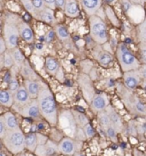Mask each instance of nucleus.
<instances>
[{"instance_id": "nucleus-1", "label": "nucleus", "mask_w": 146, "mask_h": 156, "mask_svg": "<svg viewBox=\"0 0 146 156\" xmlns=\"http://www.w3.org/2000/svg\"><path fill=\"white\" fill-rule=\"evenodd\" d=\"M41 116L51 125L58 124L59 112L57 109L55 98L51 90L45 85L41 86L40 93L37 97Z\"/></svg>"}, {"instance_id": "nucleus-2", "label": "nucleus", "mask_w": 146, "mask_h": 156, "mask_svg": "<svg viewBox=\"0 0 146 156\" xmlns=\"http://www.w3.org/2000/svg\"><path fill=\"white\" fill-rule=\"evenodd\" d=\"M14 15H10L6 16L4 25H3V38L5 40L7 49L11 50L13 48H17L18 41L20 38L18 24L19 22L14 19Z\"/></svg>"}, {"instance_id": "nucleus-3", "label": "nucleus", "mask_w": 146, "mask_h": 156, "mask_svg": "<svg viewBox=\"0 0 146 156\" xmlns=\"http://www.w3.org/2000/svg\"><path fill=\"white\" fill-rule=\"evenodd\" d=\"M115 53L116 58L123 72L138 70L140 67L141 63L139 60L131 53V51L127 48L126 43H119Z\"/></svg>"}, {"instance_id": "nucleus-4", "label": "nucleus", "mask_w": 146, "mask_h": 156, "mask_svg": "<svg viewBox=\"0 0 146 156\" xmlns=\"http://www.w3.org/2000/svg\"><path fill=\"white\" fill-rule=\"evenodd\" d=\"M2 141L5 147L13 154H18L26 148L25 135L20 128L7 130Z\"/></svg>"}, {"instance_id": "nucleus-5", "label": "nucleus", "mask_w": 146, "mask_h": 156, "mask_svg": "<svg viewBox=\"0 0 146 156\" xmlns=\"http://www.w3.org/2000/svg\"><path fill=\"white\" fill-rule=\"evenodd\" d=\"M90 35L96 44L103 45L108 41V34L106 23L101 17L97 15L90 16L89 17Z\"/></svg>"}, {"instance_id": "nucleus-6", "label": "nucleus", "mask_w": 146, "mask_h": 156, "mask_svg": "<svg viewBox=\"0 0 146 156\" xmlns=\"http://www.w3.org/2000/svg\"><path fill=\"white\" fill-rule=\"evenodd\" d=\"M58 125L66 136L75 139L76 133L78 127L76 123L71 110H64L61 111L60 113H59Z\"/></svg>"}, {"instance_id": "nucleus-7", "label": "nucleus", "mask_w": 146, "mask_h": 156, "mask_svg": "<svg viewBox=\"0 0 146 156\" xmlns=\"http://www.w3.org/2000/svg\"><path fill=\"white\" fill-rule=\"evenodd\" d=\"M122 9L131 23L138 25L145 20V11L144 6L132 4L130 0H121Z\"/></svg>"}, {"instance_id": "nucleus-8", "label": "nucleus", "mask_w": 146, "mask_h": 156, "mask_svg": "<svg viewBox=\"0 0 146 156\" xmlns=\"http://www.w3.org/2000/svg\"><path fill=\"white\" fill-rule=\"evenodd\" d=\"M82 143L83 141H76L73 138L66 136L65 138H62L58 144L59 151L64 155H74L76 153L80 151Z\"/></svg>"}, {"instance_id": "nucleus-9", "label": "nucleus", "mask_w": 146, "mask_h": 156, "mask_svg": "<svg viewBox=\"0 0 146 156\" xmlns=\"http://www.w3.org/2000/svg\"><path fill=\"white\" fill-rule=\"evenodd\" d=\"M78 85L80 86L83 95L85 100L90 104L93 98L95 97V88L93 86V82L91 78L86 73H80L78 76Z\"/></svg>"}, {"instance_id": "nucleus-10", "label": "nucleus", "mask_w": 146, "mask_h": 156, "mask_svg": "<svg viewBox=\"0 0 146 156\" xmlns=\"http://www.w3.org/2000/svg\"><path fill=\"white\" fill-rule=\"evenodd\" d=\"M92 55H93V57L97 61V62L103 67H108L114 61L113 55L109 52L104 50L102 46L99 44L94 47Z\"/></svg>"}, {"instance_id": "nucleus-11", "label": "nucleus", "mask_w": 146, "mask_h": 156, "mask_svg": "<svg viewBox=\"0 0 146 156\" xmlns=\"http://www.w3.org/2000/svg\"><path fill=\"white\" fill-rule=\"evenodd\" d=\"M17 111L22 116L24 117H28V118L36 119V118H39L41 116L37 98L32 99L28 105L22 106V107H18Z\"/></svg>"}, {"instance_id": "nucleus-12", "label": "nucleus", "mask_w": 146, "mask_h": 156, "mask_svg": "<svg viewBox=\"0 0 146 156\" xmlns=\"http://www.w3.org/2000/svg\"><path fill=\"white\" fill-rule=\"evenodd\" d=\"M141 77L138 70H131L124 72L123 73V83L124 86L130 91L136 89L141 83Z\"/></svg>"}, {"instance_id": "nucleus-13", "label": "nucleus", "mask_w": 146, "mask_h": 156, "mask_svg": "<svg viewBox=\"0 0 146 156\" xmlns=\"http://www.w3.org/2000/svg\"><path fill=\"white\" fill-rule=\"evenodd\" d=\"M56 153H59L58 145L54 141L48 140L45 144L37 146L35 151V154L36 156H53Z\"/></svg>"}, {"instance_id": "nucleus-14", "label": "nucleus", "mask_w": 146, "mask_h": 156, "mask_svg": "<svg viewBox=\"0 0 146 156\" xmlns=\"http://www.w3.org/2000/svg\"><path fill=\"white\" fill-rule=\"evenodd\" d=\"M109 105V100L106 94L100 93L96 94L90 103V108L95 113H99L105 111L107 107Z\"/></svg>"}, {"instance_id": "nucleus-15", "label": "nucleus", "mask_w": 146, "mask_h": 156, "mask_svg": "<svg viewBox=\"0 0 146 156\" xmlns=\"http://www.w3.org/2000/svg\"><path fill=\"white\" fill-rule=\"evenodd\" d=\"M18 30L20 37L29 44H32L35 42V34L29 23H27L24 21L21 20L18 24Z\"/></svg>"}, {"instance_id": "nucleus-16", "label": "nucleus", "mask_w": 146, "mask_h": 156, "mask_svg": "<svg viewBox=\"0 0 146 156\" xmlns=\"http://www.w3.org/2000/svg\"><path fill=\"white\" fill-rule=\"evenodd\" d=\"M13 96H14V102H15L14 105H17L18 107H22V106L26 105L32 100L30 95L29 94V92L24 86H21L13 93Z\"/></svg>"}, {"instance_id": "nucleus-17", "label": "nucleus", "mask_w": 146, "mask_h": 156, "mask_svg": "<svg viewBox=\"0 0 146 156\" xmlns=\"http://www.w3.org/2000/svg\"><path fill=\"white\" fill-rule=\"evenodd\" d=\"M105 111L107 112L108 116L110 117L112 126L115 129L118 133L123 132V130H124V125H123V122H122V120H121V116L118 114V112L116 111L115 109L111 105H109L107 107V109Z\"/></svg>"}, {"instance_id": "nucleus-18", "label": "nucleus", "mask_w": 146, "mask_h": 156, "mask_svg": "<svg viewBox=\"0 0 146 156\" xmlns=\"http://www.w3.org/2000/svg\"><path fill=\"white\" fill-rule=\"evenodd\" d=\"M83 10L89 16L96 15L97 11L101 9L102 0H81Z\"/></svg>"}, {"instance_id": "nucleus-19", "label": "nucleus", "mask_w": 146, "mask_h": 156, "mask_svg": "<svg viewBox=\"0 0 146 156\" xmlns=\"http://www.w3.org/2000/svg\"><path fill=\"white\" fill-rule=\"evenodd\" d=\"M38 20L41 21L48 25H57V20H56L55 15H54V10H52L50 8H47V7H46L42 11L39 12V19Z\"/></svg>"}, {"instance_id": "nucleus-20", "label": "nucleus", "mask_w": 146, "mask_h": 156, "mask_svg": "<svg viewBox=\"0 0 146 156\" xmlns=\"http://www.w3.org/2000/svg\"><path fill=\"white\" fill-rule=\"evenodd\" d=\"M24 86L30 95L32 99L37 98L41 89V84L39 81L32 80H24Z\"/></svg>"}, {"instance_id": "nucleus-21", "label": "nucleus", "mask_w": 146, "mask_h": 156, "mask_svg": "<svg viewBox=\"0 0 146 156\" xmlns=\"http://www.w3.org/2000/svg\"><path fill=\"white\" fill-rule=\"evenodd\" d=\"M65 13L70 18H76L79 16V6L76 0H66L65 6Z\"/></svg>"}, {"instance_id": "nucleus-22", "label": "nucleus", "mask_w": 146, "mask_h": 156, "mask_svg": "<svg viewBox=\"0 0 146 156\" xmlns=\"http://www.w3.org/2000/svg\"><path fill=\"white\" fill-rule=\"evenodd\" d=\"M45 67L47 73L52 75H57L60 71V65L54 57L47 56L45 60Z\"/></svg>"}, {"instance_id": "nucleus-23", "label": "nucleus", "mask_w": 146, "mask_h": 156, "mask_svg": "<svg viewBox=\"0 0 146 156\" xmlns=\"http://www.w3.org/2000/svg\"><path fill=\"white\" fill-rule=\"evenodd\" d=\"M2 117L4 119L7 130H13V129L20 128L19 124H18V122L16 120V117L12 112H10V111L6 112L2 116Z\"/></svg>"}, {"instance_id": "nucleus-24", "label": "nucleus", "mask_w": 146, "mask_h": 156, "mask_svg": "<svg viewBox=\"0 0 146 156\" xmlns=\"http://www.w3.org/2000/svg\"><path fill=\"white\" fill-rule=\"evenodd\" d=\"M20 73L22 76L25 80H36V79H37V74L36 73V72L33 70V68L31 67L29 62L27 60L24 61V63L20 67Z\"/></svg>"}, {"instance_id": "nucleus-25", "label": "nucleus", "mask_w": 146, "mask_h": 156, "mask_svg": "<svg viewBox=\"0 0 146 156\" xmlns=\"http://www.w3.org/2000/svg\"><path fill=\"white\" fill-rule=\"evenodd\" d=\"M14 96L10 90L0 89V105L5 107H12L14 105Z\"/></svg>"}, {"instance_id": "nucleus-26", "label": "nucleus", "mask_w": 146, "mask_h": 156, "mask_svg": "<svg viewBox=\"0 0 146 156\" xmlns=\"http://www.w3.org/2000/svg\"><path fill=\"white\" fill-rule=\"evenodd\" d=\"M26 148L29 151L35 153L36 147L38 146V140L36 133H29L25 136Z\"/></svg>"}, {"instance_id": "nucleus-27", "label": "nucleus", "mask_w": 146, "mask_h": 156, "mask_svg": "<svg viewBox=\"0 0 146 156\" xmlns=\"http://www.w3.org/2000/svg\"><path fill=\"white\" fill-rule=\"evenodd\" d=\"M9 51L10 52V55H11L12 58H13L15 66L20 68L22 65L24 63V61H26V58L24 55L22 54V52L21 51L20 48H18V47Z\"/></svg>"}, {"instance_id": "nucleus-28", "label": "nucleus", "mask_w": 146, "mask_h": 156, "mask_svg": "<svg viewBox=\"0 0 146 156\" xmlns=\"http://www.w3.org/2000/svg\"><path fill=\"white\" fill-rule=\"evenodd\" d=\"M104 11H105V16L108 18V20L110 21V23L113 25L114 27H120L121 26V21L115 14V12H114L112 6L105 5Z\"/></svg>"}, {"instance_id": "nucleus-29", "label": "nucleus", "mask_w": 146, "mask_h": 156, "mask_svg": "<svg viewBox=\"0 0 146 156\" xmlns=\"http://www.w3.org/2000/svg\"><path fill=\"white\" fill-rule=\"evenodd\" d=\"M71 112H72V114L74 116L76 123L78 128L83 129L84 126L87 125L88 123H90L89 118L86 116L84 113H82V112L76 111V110H71Z\"/></svg>"}, {"instance_id": "nucleus-30", "label": "nucleus", "mask_w": 146, "mask_h": 156, "mask_svg": "<svg viewBox=\"0 0 146 156\" xmlns=\"http://www.w3.org/2000/svg\"><path fill=\"white\" fill-rule=\"evenodd\" d=\"M21 3L28 13H29L34 18H36L37 20L39 19V12L36 10L32 0H21Z\"/></svg>"}, {"instance_id": "nucleus-31", "label": "nucleus", "mask_w": 146, "mask_h": 156, "mask_svg": "<svg viewBox=\"0 0 146 156\" xmlns=\"http://www.w3.org/2000/svg\"><path fill=\"white\" fill-rule=\"evenodd\" d=\"M54 31H55L57 37L59 40L65 41L70 39V34L66 26L62 25V24H57L54 26Z\"/></svg>"}, {"instance_id": "nucleus-32", "label": "nucleus", "mask_w": 146, "mask_h": 156, "mask_svg": "<svg viewBox=\"0 0 146 156\" xmlns=\"http://www.w3.org/2000/svg\"><path fill=\"white\" fill-rule=\"evenodd\" d=\"M97 116H98V120H99V123L101 127L105 130L106 129H107L108 127L112 126L110 121V117L108 116L107 112L106 111H101L99 113H97Z\"/></svg>"}, {"instance_id": "nucleus-33", "label": "nucleus", "mask_w": 146, "mask_h": 156, "mask_svg": "<svg viewBox=\"0 0 146 156\" xmlns=\"http://www.w3.org/2000/svg\"><path fill=\"white\" fill-rule=\"evenodd\" d=\"M137 38L138 42H146V19L137 25Z\"/></svg>"}, {"instance_id": "nucleus-34", "label": "nucleus", "mask_w": 146, "mask_h": 156, "mask_svg": "<svg viewBox=\"0 0 146 156\" xmlns=\"http://www.w3.org/2000/svg\"><path fill=\"white\" fill-rule=\"evenodd\" d=\"M139 61L141 64H146V42H138Z\"/></svg>"}, {"instance_id": "nucleus-35", "label": "nucleus", "mask_w": 146, "mask_h": 156, "mask_svg": "<svg viewBox=\"0 0 146 156\" xmlns=\"http://www.w3.org/2000/svg\"><path fill=\"white\" fill-rule=\"evenodd\" d=\"M20 85H19V82L16 79V76H15V73H11V78H10V83H9V89L12 93H14L19 87H20Z\"/></svg>"}, {"instance_id": "nucleus-36", "label": "nucleus", "mask_w": 146, "mask_h": 156, "mask_svg": "<svg viewBox=\"0 0 146 156\" xmlns=\"http://www.w3.org/2000/svg\"><path fill=\"white\" fill-rule=\"evenodd\" d=\"M4 66L5 67H8V68L15 66L13 58H12V56L10 55V52L9 50H7L4 54Z\"/></svg>"}, {"instance_id": "nucleus-37", "label": "nucleus", "mask_w": 146, "mask_h": 156, "mask_svg": "<svg viewBox=\"0 0 146 156\" xmlns=\"http://www.w3.org/2000/svg\"><path fill=\"white\" fill-rule=\"evenodd\" d=\"M105 132H106L107 137L111 139V141H113L114 142H117V141H118V136H117L118 132L113 126H110L107 129H106Z\"/></svg>"}, {"instance_id": "nucleus-38", "label": "nucleus", "mask_w": 146, "mask_h": 156, "mask_svg": "<svg viewBox=\"0 0 146 156\" xmlns=\"http://www.w3.org/2000/svg\"><path fill=\"white\" fill-rule=\"evenodd\" d=\"M127 133L131 136H138V129H137V124L134 121L129 122L128 126H127Z\"/></svg>"}, {"instance_id": "nucleus-39", "label": "nucleus", "mask_w": 146, "mask_h": 156, "mask_svg": "<svg viewBox=\"0 0 146 156\" xmlns=\"http://www.w3.org/2000/svg\"><path fill=\"white\" fill-rule=\"evenodd\" d=\"M83 129L84 131V133H85V136L87 137V139H90L92 138L93 136H95V129H94V128L92 127L90 123H88L87 125H85L83 128Z\"/></svg>"}, {"instance_id": "nucleus-40", "label": "nucleus", "mask_w": 146, "mask_h": 156, "mask_svg": "<svg viewBox=\"0 0 146 156\" xmlns=\"http://www.w3.org/2000/svg\"><path fill=\"white\" fill-rule=\"evenodd\" d=\"M32 1H33V4H34L36 10H37L38 12L42 11V10H44L46 7L45 5L44 0H32Z\"/></svg>"}, {"instance_id": "nucleus-41", "label": "nucleus", "mask_w": 146, "mask_h": 156, "mask_svg": "<svg viewBox=\"0 0 146 156\" xmlns=\"http://www.w3.org/2000/svg\"><path fill=\"white\" fill-rule=\"evenodd\" d=\"M7 133V129L5 127V122L2 116H0V139H3Z\"/></svg>"}, {"instance_id": "nucleus-42", "label": "nucleus", "mask_w": 146, "mask_h": 156, "mask_svg": "<svg viewBox=\"0 0 146 156\" xmlns=\"http://www.w3.org/2000/svg\"><path fill=\"white\" fill-rule=\"evenodd\" d=\"M55 35L56 33L55 31H54V30H51L48 31L45 35L46 43H50V42H52V41H53V39H54Z\"/></svg>"}, {"instance_id": "nucleus-43", "label": "nucleus", "mask_w": 146, "mask_h": 156, "mask_svg": "<svg viewBox=\"0 0 146 156\" xmlns=\"http://www.w3.org/2000/svg\"><path fill=\"white\" fill-rule=\"evenodd\" d=\"M138 71L141 77L142 80L146 81V64H141L140 67L138 69Z\"/></svg>"}, {"instance_id": "nucleus-44", "label": "nucleus", "mask_w": 146, "mask_h": 156, "mask_svg": "<svg viewBox=\"0 0 146 156\" xmlns=\"http://www.w3.org/2000/svg\"><path fill=\"white\" fill-rule=\"evenodd\" d=\"M37 136V140H38V145H41V144H45L46 143V141H48L47 137L42 134H36Z\"/></svg>"}, {"instance_id": "nucleus-45", "label": "nucleus", "mask_w": 146, "mask_h": 156, "mask_svg": "<svg viewBox=\"0 0 146 156\" xmlns=\"http://www.w3.org/2000/svg\"><path fill=\"white\" fill-rule=\"evenodd\" d=\"M7 50H8L7 49V46H6V43H5L4 38L0 37V55H4Z\"/></svg>"}, {"instance_id": "nucleus-46", "label": "nucleus", "mask_w": 146, "mask_h": 156, "mask_svg": "<svg viewBox=\"0 0 146 156\" xmlns=\"http://www.w3.org/2000/svg\"><path fill=\"white\" fill-rule=\"evenodd\" d=\"M44 2L47 8H50L53 10L56 9V0H44Z\"/></svg>"}, {"instance_id": "nucleus-47", "label": "nucleus", "mask_w": 146, "mask_h": 156, "mask_svg": "<svg viewBox=\"0 0 146 156\" xmlns=\"http://www.w3.org/2000/svg\"><path fill=\"white\" fill-rule=\"evenodd\" d=\"M109 44H110L111 48H112L113 51H114V50L116 51L117 48H118V46H119V43H118V40H117L116 38H114V37H113V36L111 37L110 41H109Z\"/></svg>"}, {"instance_id": "nucleus-48", "label": "nucleus", "mask_w": 146, "mask_h": 156, "mask_svg": "<svg viewBox=\"0 0 146 156\" xmlns=\"http://www.w3.org/2000/svg\"><path fill=\"white\" fill-rule=\"evenodd\" d=\"M66 0H56V8H59L60 10H65Z\"/></svg>"}, {"instance_id": "nucleus-49", "label": "nucleus", "mask_w": 146, "mask_h": 156, "mask_svg": "<svg viewBox=\"0 0 146 156\" xmlns=\"http://www.w3.org/2000/svg\"><path fill=\"white\" fill-rule=\"evenodd\" d=\"M132 4L138 5H141V6H144V4H146V0H130Z\"/></svg>"}, {"instance_id": "nucleus-50", "label": "nucleus", "mask_w": 146, "mask_h": 156, "mask_svg": "<svg viewBox=\"0 0 146 156\" xmlns=\"http://www.w3.org/2000/svg\"><path fill=\"white\" fill-rule=\"evenodd\" d=\"M133 156H146V154H144V153L137 148H134L133 149Z\"/></svg>"}, {"instance_id": "nucleus-51", "label": "nucleus", "mask_w": 146, "mask_h": 156, "mask_svg": "<svg viewBox=\"0 0 146 156\" xmlns=\"http://www.w3.org/2000/svg\"><path fill=\"white\" fill-rule=\"evenodd\" d=\"M102 1L105 3L106 5H110V6H112V5H114L118 0H102Z\"/></svg>"}, {"instance_id": "nucleus-52", "label": "nucleus", "mask_w": 146, "mask_h": 156, "mask_svg": "<svg viewBox=\"0 0 146 156\" xmlns=\"http://www.w3.org/2000/svg\"><path fill=\"white\" fill-rule=\"evenodd\" d=\"M44 48V45L42 44V43H38V44H36V48L37 49H41V48Z\"/></svg>"}, {"instance_id": "nucleus-53", "label": "nucleus", "mask_w": 146, "mask_h": 156, "mask_svg": "<svg viewBox=\"0 0 146 156\" xmlns=\"http://www.w3.org/2000/svg\"><path fill=\"white\" fill-rule=\"evenodd\" d=\"M141 86H142V88H143V90L146 92V81H143V82H142Z\"/></svg>"}, {"instance_id": "nucleus-54", "label": "nucleus", "mask_w": 146, "mask_h": 156, "mask_svg": "<svg viewBox=\"0 0 146 156\" xmlns=\"http://www.w3.org/2000/svg\"><path fill=\"white\" fill-rule=\"evenodd\" d=\"M73 156H86V155L83 154H81V153H79V152H77V153H76L75 154H74Z\"/></svg>"}, {"instance_id": "nucleus-55", "label": "nucleus", "mask_w": 146, "mask_h": 156, "mask_svg": "<svg viewBox=\"0 0 146 156\" xmlns=\"http://www.w3.org/2000/svg\"><path fill=\"white\" fill-rule=\"evenodd\" d=\"M0 156H7V155L5 154V153H4V152L0 151Z\"/></svg>"}, {"instance_id": "nucleus-56", "label": "nucleus", "mask_w": 146, "mask_h": 156, "mask_svg": "<svg viewBox=\"0 0 146 156\" xmlns=\"http://www.w3.org/2000/svg\"><path fill=\"white\" fill-rule=\"evenodd\" d=\"M3 10V5H2V3L0 2V11H2Z\"/></svg>"}, {"instance_id": "nucleus-57", "label": "nucleus", "mask_w": 146, "mask_h": 156, "mask_svg": "<svg viewBox=\"0 0 146 156\" xmlns=\"http://www.w3.org/2000/svg\"><path fill=\"white\" fill-rule=\"evenodd\" d=\"M18 156H26V155H24V154H22H22H19Z\"/></svg>"}]
</instances>
